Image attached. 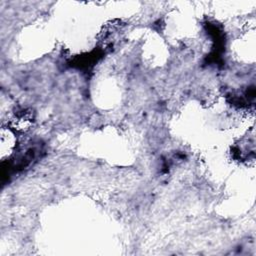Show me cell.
Segmentation results:
<instances>
[{"mask_svg":"<svg viewBox=\"0 0 256 256\" xmlns=\"http://www.w3.org/2000/svg\"><path fill=\"white\" fill-rule=\"evenodd\" d=\"M15 148V138L14 135L5 128H2L1 130V136H0V154L2 161H5L6 158H8Z\"/></svg>","mask_w":256,"mask_h":256,"instance_id":"6da1fadb","label":"cell"}]
</instances>
